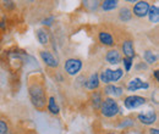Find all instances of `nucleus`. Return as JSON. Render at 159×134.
Returning a JSON list of instances; mask_svg holds the SVG:
<instances>
[{
	"instance_id": "14",
	"label": "nucleus",
	"mask_w": 159,
	"mask_h": 134,
	"mask_svg": "<svg viewBox=\"0 0 159 134\" xmlns=\"http://www.w3.org/2000/svg\"><path fill=\"white\" fill-rule=\"evenodd\" d=\"M116 6H118V1H115V0H105V1L102 4L103 10H105V11L114 10Z\"/></svg>"
},
{
	"instance_id": "7",
	"label": "nucleus",
	"mask_w": 159,
	"mask_h": 134,
	"mask_svg": "<svg viewBox=\"0 0 159 134\" xmlns=\"http://www.w3.org/2000/svg\"><path fill=\"white\" fill-rule=\"evenodd\" d=\"M156 118H157V116L153 111H148L146 114H139V119L143 124H152L156 122Z\"/></svg>"
},
{
	"instance_id": "3",
	"label": "nucleus",
	"mask_w": 159,
	"mask_h": 134,
	"mask_svg": "<svg viewBox=\"0 0 159 134\" xmlns=\"http://www.w3.org/2000/svg\"><path fill=\"white\" fill-rule=\"evenodd\" d=\"M82 68V62L79 58H69L65 63V70L70 76H75Z\"/></svg>"
},
{
	"instance_id": "18",
	"label": "nucleus",
	"mask_w": 159,
	"mask_h": 134,
	"mask_svg": "<svg viewBox=\"0 0 159 134\" xmlns=\"http://www.w3.org/2000/svg\"><path fill=\"white\" fill-rule=\"evenodd\" d=\"M111 71L113 70H105V71H103L102 72V75H100V80L102 82H104V83H110V78H111Z\"/></svg>"
},
{
	"instance_id": "11",
	"label": "nucleus",
	"mask_w": 159,
	"mask_h": 134,
	"mask_svg": "<svg viewBox=\"0 0 159 134\" xmlns=\"http://www.w3.org/2000/svg\"><path fill=\"white\" fill-rule=\"evenodd\" d=\"M87 88L88 89H97L98 88V85H99V76L97 75V73H93L92 76L89 77V79L87 80Z\"/></svg>"
},
{
	"instance_id": "21",
	"label": "nucleus",
	"mask_w": 159,
	"mask_h": 134,
	"mask_svg": "<svg viewBox=\"0 0 159 134\" xmlns=\"http://www.w3.org/2000/svg\"><path fill=\"white\" fill-rule=\"evenodd\" d=\"M0 134H9V127L4 121H0Z\"/></svg>"
},
{
	"instance_id": "25",
	"label": "nucleus",
	"mask_w": 159,
	"mask_h": 134,
	"mask_svg": "<svg viewBox=\"0 0 159 134\" xmlns=\"http://www.w3.org/2000/svg\"><path fill=\"white\" fill-rule=\"evenodd\" d=\"M151 134H159V131L157 128H154V129H151Z\"/></svg>"
},
{
	"instance_id": "4",
	"label": "nucleus",
	"mask_w": 159,
	"mask_h": 134,
	"mask_svg": "<svg viewBox=\"0 0 159 134\" xmlns=\"http://www.w3.org/2000/svg\"><path fill=\"white\" fill-rule=\"evenodd\" d=\"M148 10H149V4L147 1H139L134 7V14L137 17H144L147 16Z\"/></svg>"
},
{
	"instance_id": "17",
	"label": "nucleus",
	"mask_w": 159,
	"mask_h": 134,
	"mask_svg": "<svg viewBox=\"0 0 159 134\" xmlns=\"http://www.w3.org/2000/svg\"><path fill=\"white\" fill-rule=\"evenodd\" d=\"M37 38H38L40 44H47L48 43V34L43 29H38L37 31Z\"/></svg>"
},
{
	"instance_id": "22",
	"label": "nucleus",
	"mask_w": 159,
	"mask_h": 134,
	"mask_svg": "<svg viewBox=\"0 0 159 134\" xmlns=\"http://www.w3.org/2000/svg\"><path fill=\"white\" fill-rule=\"evenodd\" d=\"M124 66H125V70L129 72V71L131 70V66H132V58H124Z\"/></svg>"
},
{
	"instance_id": "6",
	"label": "nucleus",
	"mask_w": 159,
	"mask_h": 134,
	"mask_svg": "<svg viewBox=\"0 0 159 134\" xmlns=\"http://www.w3.org/2000/svg\"><path fill=\"white\" fill-rule=\"evenodd\" d=\"M40 58L45 62V65H48L49 67L54 68V67H58V65H59L58 60L54 58L49 51H40Z\"/></svg>"
},
{
	"instance_id": "19",
	"label": "nucleus",
	"mask_w": 159,
	"mask_h": 134,
	"mask_svg": "<svg viewBox=\"0 0 159 134\" xmlns=\"http://www.w3.org/2000/svg\"><path fill=\"white\" fill-rule=\"evenodd\" d=\"M124 75V71L121 68H118L115 71H111V78H110V82H118L120 78Z\"/></svg>"
},
{
	"instance_id": "27",
	"label": "nucleus",
	"mask_w": 159,
	"mask_h": 134,
	"mask_svg": "<svg viewBox=\"0 0 159 134\" xmlns=\"http://www.w3.org/2000/svg\"><path fill=\"white\" fill-rule=\"evenodd\" d=\"M109 134H114V133H109Z\"/></svg>"
},
{
	"instance_id": "12",
	"label": "nucleus",
	"mask_w": 159,
	"mask_h": 134,
	"mask_svg": "<svg viewBox=\"0 0 159 134\" xmlns=\"http://www.w3.org/2000/svg\"><path fill=\"white\" fill-rule=\"evenodd\" d=\"M105 93L111 96H120L122 94V88L116 85H107L105 87Z\"/></svg>"
},
{
	"instance_id": "5",
	"label": "nucleus",
	"mask_w": 159,
	"mask_h": 134,
	"mask_svg": "<svg viewBox=\"0 0 159 134\" xmlns=\"http://www.w3.org/2000/svg\"><path fill=\"white\" fill-rule=\"evenodd\" d=\"M148 87H149V84L146 83V82H143L142 79H139V78H134V79H131V80L129 82L127 89H129L130 92H136V90H139V89H147Z\"/></svg>"
},
{
	"instance_id": "15",
	"label": "nucleus",
	"mask_w": 159,
	"mask_h": 134,
	"mask_svg": "<svg viewBox=\"0 0 159 134\" xmlns=\"http://www.w3.org/2000/svg\"><path fill=\"white\" fill-rule=\"evenodd\" d=\"M48 107H49V111H50L52 114H55V115L59 114V111H60L59 106H58V104L55 102V99H54L53 96L49 97V106H48Z\"/></svg>"
},
{
	"instance_id": "10",
	"label": "nucleus",
	"mask_w": 159,
	"mask_h": 134,
	"mask_svg": "<svg viewBox=\"0 0 159 134\" xmlns=\"http://www.w3.org/2000/svg\"><path fill=\"white\" fill-rule=\"evenodd\" d=\"M148 17L149 21L153 22V23H157L159 21V9L158 6H149V10H148Z\"/></svg>"
},
{
	"instance_id": "9",
	"label": "nucleus",
	"mask_w": 159,
	"mask_h": 134,
	"mask_svg": "<svg viewBox=\"0 0 159 134\" xmlns=\"http://www.w3.org/2000/svg\"><path fill=\"white\" fill-rule=\"evenodd\" d=\"M120 60H121V56H120V54L116 50H110V51H108V54H107V61H108L109 63H111V65H118L120 62Z\"/></svg>"
},
{
	"instance_id": "23",
	"label": "nucleus",
	"mask_w": 159,
	"mask_h": 134,
	"mask_svg": "<svg viewBox=\"0 0 159 134\" xmlns=\"http://www.w3.org/2000/svg\"><path fill=\"white\" fill-rule=\"evenodd\" d=\"M93 105H94V107H99L100 96L98 95V94H94V95H93Z\"/></svg>"
},
{
	"instance_id": "16",
	"label": "nucleus",
	"mask_w": 159,
	"mask_h": 134,
	"mask_svg": "<svg viewBox=\"0 0 159 134\" xmlns=\"http://www.w3.org/2000/svg\"><path fill=\"white\" fill-rule=\"evenodd\" d=\"M131 17H132V14L127 7H124L120 10V19L122 21H130Z\"/></svg>"
},
{
	"instance_id": "24",
	"label": "nucleus",
	"mask_w": 159,
	"mask_h": 134,
	"mask_svg": "<svg viewBox=\"0 0 159 134\" xmlns=\"http://www.w3.org/2000/svg\"><path fill=\"white\" fill-rule=\"evenodd\" d=\"M53 21H54V17H50V19H44V21H43V24H45V26H50Z\"/></svg>"
},
{
	"instance_id": "2",
	"label": "nucleus",
	"mask_w": 159,
	"mask_h": 134,
	"mask_svg": "<svg viewBox=\"0 0 159 134\" xmlns=\"http://www.w3.org/2000/svg\"><path fill=\"white\" fill-rule=\"evenodd\" d=\"M146 102V99L139 95H130L125 99V107L129 109V110H134V109H137L139 106L144 105Z\"/></svg>"
},
{
	"instance_id": "1",
	"label": "nucleus",
	"mask_w": 159,
	"mask_h": 134,
	"mask_svg": "<svg viewBox=\"0 0 159 134\" xmlns=\"http://www.w3.org/2000/svg\"><path fill=\"white\" fill-rule=\"evenodd\" d=\"M119 112V106L114 99H105L102 102V114L105 117H113Z\"/></svg>"
},
{
	"instance_id": "20",
	"label": "nucleus",
	"mask_w": 159,
	"mask_h": 134,
	"mask_svg": "<svg viewBox=\"0 0 159 134\" xmlns=\"http://www.w3.org/2000/svg\"><path fill=\"white\" fill-rule=\"evenodd\" d=\"M144 60H146V62H148V63H154V62L157 61V56L153 54V51L147 50V51L144 53Z\"/></svg>"
},
{
	"instance_id": "13",
	"label": "nucleus",
	"mask_w": 159,
	"mask_h": 134,
	"mask_svg": "<svg viewBox=\"0 0 159 134\" xmlns=\"http://www.w3.org/2000/svg\"><path fill=\"white\" fill-rule=\"evenodd\" d=\"M99 40H100V43H103V44H105V45H113V44H114L113 37H111L109 33H107V32H100Z\"/></svg>"
},
{
	"instance_id": "26",
	"label": "nucleus",
	"mask_w": 159,
	"mask_h": 134,
	"mask_svg": "<svg viewBox=\"0 0 159 134\" xmlns=\"http://www.w3.org/2000/svg\"><path fill=\"white\" fill-rule=\"evenodd\" d=\"M154 77L158 79V71H154Z\"/></svg>"
},
{
	"instance_id": "8",
	"label": "nucleus",
	"mask_w": 159,
	"mask_h": 134,
	"mask_svg": "<svg viewBox=\"0 0 159 134\" xmlns=\"http://www.w3.org/2000/svg\"><path fill=\"white\" fill-rule=\"evenodd\" d=\"M122 51L126 55V58H135V50H134V44L131 40H126L122 44Z\"/></svg>"
}]
</instances>
